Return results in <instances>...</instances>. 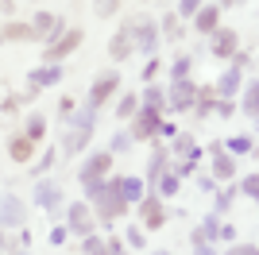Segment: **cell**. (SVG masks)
<instances>
[{"label":"cell","instance_id":"2e32d148","mask_svg":"<svg viewBox=\"0 0 259 255\" xmlns=\"http://www.w3.org/2000/svg\"><path fill=\"white\" fill-rule=\"evenodd\" d=\"M217 20H221V8H217V4H201V8H197V31H217Z\"/></svg>","mask_w":259,"mask_h":255},{"label":"cell","instance_id":"74e56055","mask_svg":"<svg viewBox=\"0 0 259 255\" xmlns=\"http://www.w3.org/2000/svg\"><path fill=\"white\" fill-rule=\"evenodd\" d=\"M132 112H136V97H124L120 101V116H132Z\"/></svg>","mask_w":259,"mask_h":255},{"label":"cell","instance_id":"d6986e66","mask_svg":"<svg viewBox=\"0 0 259 255\" xmlns=\"http://www.w3.org/2000/svg\"><path fill=\"white\" fill-rule=\"evenodd\" d=\"M120 197L124 201H143V182L140 178H120Z\"/></svg>","mask_w":259,"mask_h":255},{"label":"cell","instance_id":"d590c367","mask_svg":"<svg viewBox=\"0 0 259 255\" xmlns=\"http://www.w3.org/2000/svg\"><path fill=\"white\" fill-rule=\"evenodd\" d=\"M244 193H248V197H255V193H259V178H255V174L244 178Z\"/></svg>","mask_w":259,"mask_h":255},{"label":"cell","instance_id":"4316f807","mask_svg":"<svg viewBox=\"0 0 259 255\" xmlns=\"http://www.w3.org/2000/svg\"><path fill=\"white\" fill-rule=\"evenodd\" d=\"M194 97H197V108L205 112V108L217 101V89H213V85H205V89H194Z\"/></svg>","mask_w":259,"mask_h":255},{"label":"cell","instance_id":"4dcf8cb0","mask_svg":"<svg viewBox=\"0 0 259 255\" xmlns=\"http://www.w3.org/2000/svg\"><path fill=\"white\" fill-rule=\"evenodd\" d=\"M174 151H178V155H186V159H190V155H197V147H194V139H190V136H178V139H174Z\"/></svg>","mask_w":259,"mask_h":255},{"label":"cell","instance_id":"83f0119b","mask_svg":"<svg viewBox=\"0 0 259 255\" xmlns=\"http://www.w3.org/2000/svg\"><path fill=\"white\" fill-rule=\"evenodd\" d=\"M244 112H248V116L259 112V89L255 85H248V93H244Z\"/></svg>","mask_w":259,"mask_h":255},{"label":"cell","instance_id":"d6a6232c","mask_svg":"<svg viewBox=\"0 0 259 255\" xmlns=\"http://www.w3.org/2000/svg\"><path fill=\"white\" fill-rule=\"evenodd\" d=\"M197 8H201V0H182V8L174 12V16H197Z\"/></svg>","mask_w":259,"mask_h":255},{"label":"cell","instance_id":"5b68a950","mask_svg":"<svg viewBox=\"0 0 259 255\" xmlns=\"http://www.w3.org/2000/svg\"><path fill=\"white\" fill-rule=\"evenodd\" d=\"M132 35H136L132 42H136L140 51L155 54V47H159V23H155V20H140L136 27H132Z\"/></svg>","mask_w":259,"mask_h":255},{"label":"cell","instance_id":"f35d334b","mask_svg":"<svg viewBox=\"0 0 259 255\" xmlns=\"http://www.w3.org/2000/svg\"><path fill=\"white\" fill-rule=\"evenodd\" d=\"M225 255H255V247H251V244H236V247H228Z\"/></svg>","mask_w":259,"mask_h":255},{"label":"cell","instance_id":"ab89813d","mask_svg":"<svg viewBox=\"0 0 259 255\" xmlns=\"http://www.w3.org/2000/svg\"><path fill=\"white\" fill-rule=\"evenodd\" d=\"M155 74H159V62H155V54H151V62L143 66V81H151V77H155Z\"/></svg>","mask_w":259,"mask_h":255},{"label":"cell","instance_id":"f6af8a7d","mask_svg":"<svg viewBox=\"0 0 259 255\" xmlns=\"http://www.w3.org/2000/svg\"><path fill=\"white\" fill-rule=\"evenodd\" d=\"M194 255H213V247H209L205 240H201V244H197V251H194Z\"/></svg>","mask_w":259,"mask_h":255},{"label":"cell","instance_id":"7c38bea8","mask_svg":"<svg viewBox=\"0 0 259 255\" xmlns=\"http://www.w3.org/2000/svg\"><path fill=\"white\" fill-rule=\"evenodd\" d=\"M70 228H74V232H81V236H89V228H93V212H89L85 201L70 205Z\"/></svg>","mask_w":259,"mask_h":255},{"label":"cell","instance_id":"1f68e13d","mask_svg":"<svg viewBox=\"0 0 259 255\" xmlns=\"http://www.w3.org/2000/svg\"><path fill=\"white\" fill-rule=\"evenodd\" d=\"M228 151H236V155H248V151H251V139H248V136L228 139Z\"/></svg>","mask_w":259,"mask_h":255},{"label":"cell","instance_id":"30bf717a","mask_svg":"<svg viewBox=\"0 0 259 255\" xmlns=\"http://www.w3.org/2000/svg\"><path fill=\"white\" fill-rule=\"evenodd\" d=\"M108 166H112V155H108V151H97V155H89V162L81 166V174H77V178H81V182L101 178V174H105Z\"/></svg>","mask_w":259,"mask_h":255},{"label":"cell","instance_id":"e575fe53","mask_svg":"<svg viewBox=\"0 0 259 255\" xmlns=\"http://www.w3.org/2000/svg\"><path fill=\"white\" fill-rule=\"evenodd\" d=\"M143 97H147V108H159V105H162V93L155 89V85H151V89H147Z\"/></svg>","mask_w":259,"mask_h":255},{"label":"cell","instance_id":"7dc6e473","mask_svg":"<svg viewBox=\"0 0 259 255\" xmlns=\"http://www.w3.org/2000/svg\"><path fill=\"white\" fill-rule=\"evenodd\" d=\"M225 4H232V0H225Z\"/></svg>","mask_w":259,"mask_h":255},{"label":"cell","instance_id":"4fadbf2b","mask_svg":"<svg viewBox=\"0 0 259 255\" xmlns=\"http://www.w3.org/2000/svg\"><path fill=\"white\" fill-rule=\"evenodd\" d=\"M236 31H228V27H225V31H217V39H213V54H217V58H232V54H236Z\"/></svg>","mask_w":259,"mask_h":255},{"label":"cell","instance_id":"60d3db41","mask_svg":"<svg viewBox=\"0 0 259 255\" xmlns=\"http://www.w3.org/2000/svg\"><path fill=\"white\" fill-rule=\"evenodd\" d=\"M128 244L132 247H143V232H140V228H128Z\"/></svg>","mask_w":259,"mask_h":255},{"label":"cell","instance_id":"7bdbcfd3","mask_svg":"<svg viewBox=\"0 0 259 255\" xmlns=\"http://www.w3.org/2000/svg\"><path fill=\"white\" fill-rule=\"evenodd\" d=\"M248 62H251L248 54H240V51H236V54H232V66H236V70H244V66H248Z\"/></svg>","mask_w":259,"mask_h":255},{"label":"cell","instance_id":"603a6c76","mask_svg":"<svg viewBox=\"0 0 259 255\" xmlns=\"http://www.w3.org/2000/svg\"><path fill=\"white\" fill-rule=\"evenodd\" d=\"M62 77V66H51V70H35L31 74V89H39V85H51Z\"/></svg>","mask_w":259,"mask_h":255},{"label":"cell","instance_id":"9a60e30c","mask_svg":"<svg viewBox=\"0 0 259 255\" xmlns=\"http://www.w3.org/2000/svg\"><path fill=\"white\" fill-rule=\"evenodd\" d=\"M170 105L174 108H190V105H194V85L186 81V77L170 85Z\"/></svg>","mask_w":259,"mask_h":255},{"label":"cell","instance_id":"e0dca14e","mask_svg":"<svg viewBox=\"0 0 259 255\" xmlns=\"http://www.w3.org/2000/svg\"><path fill=\"white\" fill-rule=\"evenodd\" d=\"M8 155H12V159H16V162H27V159H31V155H35V143H31V139H27V136H16V139H12V143H8Z\"/></svg>","mask_w":259,"mask_h":255},{"label":"cell","instance_id":"9c48e42d","mask_svg":"<svg viewBox=\"0 0 259 255\" xmlns=\"http://www.w3.org/2000/svg\"><path fill=\"white\" fill-rule=\"evenodd\" d=\"M159 132V116H155V108H143L140 116H136V128H132V139H151Z\"/></svg>","mask_w":259,"mask_h":255},{"label":"cell","instance_id":"f546056e","mask_svg":"<svg viewBox=\"0 0 259 255\" xmlns=\"http://www.w3.org/2000/svg\"><path fill=\"white\" fill-rule=\"evenodd\" d=\"M170 70H174V81H182V77L190 74V58H186V54H178V58L170 62Z\"/></svg>","mask_w":259,"mask_h":255},{"label":"cell","instance_id":"836d02e7","mask_svg":"<svg viewBox=\"0 0 259 255\" xmlns=\"http://www.w3.org/2000/svg\"><path fill=\"white\" fill-rule=\"evenodd\" d=\"M159 190L162 193H178V174H166V178L159 182Z\"/></svg>","mask_w":259,"mask_h":255},{"label":"cell","instance_id":"8d00e7d4","mask_svg":"<svg viewBox=\"0 0 259 255\" xmlns=\"http://www.w3.org/2000/svg\"><path fill=\"white\" fill-rule=\"evenodd\" d=\"M128 143H132V136H120V132L112 136V151H128Z\"/></svg>","mask_w":259,"mask_h":255},{"label":"cell","instance_id":"7402d4cb","mask_svg":"<svg viewBox=\"0 0 259 255\" xmlns=\"http://www.w3.org/2000/svg\"><path fill=\"white\" fill-rule=\"evenodd\" d=\"M236 85H240V70L232 66V70L221 77V85H217V97H232V93H236Z\"/></svg>","mask_w":259,"mask_h":255},{"label":"cell","instance_id":"bcb514c9","mask_svg":"<svg viewBox=\"0 0 259 255\" xmlns=\"http://www.w3.org/2000/svg\"><path fill=\"white\" fill-rule=\"evenodd\" d=\"M0 247H4V236H0Z\"/></svg>","mask_w":259,"mask_h":255},{"label":"cell","instance_id":"ffe728a7","mask_svg":"<svg viewBox=\"0 0 259 255\" xmlns=\"http://www.w3.org/2000/svg\"><path fill=\"white\" fill-rule=\"evenodd\" d=\"M0 39H35V31H31V23H8V27H0Z\"/></svg>","mask_w":259,"mask_h":255},{"label":"cell","instance_id":"ee69618b","mask_svg":"<svg viewBox=\"0 0 259 255\" xmlns=\"http://www.w3.org/2000/svg\"><path fill=\"white\" fill-rule=\"evenodd\" d=\"M62 240H66V228H51V244L58 247V244H62Z\"/></svg>","mask_w":259,"mask_h":255},{"label":"cell","instance_id":"44dd1931","mask_svg":"<svg viewBox=\"0 0 259 255\" xmlns=\"http://www.w3.org/2000/svg\"><path fill=\"white\" fill-rule=\"evenodd\" d=\"M162 166H166V151L155 147V151H151V166H147V182H151V186L162 178Z\"/></svg>","mask_w":259,"mask_h":255},{"label":"cell","instance_id":"7a4b0ae2","mask_svg":"<svg viewBox=\"0 0 259 255\" xmlns=\"http://www.w3.org/2000/svg\"><path fill=\"white\" fill-rule=\"evenodd\" d=\"M23 221H27L23 201L16 197V193H0V224H4V228H20Z\"/></svg>","mask_w":259,"mask_h":255},{"label":"cell","instance_id":"6da1fadb","mask_svg":"<svg viewBox=\"0 0 259 255\" xmlns=\"http://www.w3.org/2000/svg\"><path fill=\"white\" fill-rule=\"evenodd\" d=\"M93 201H97V212L105 217V221H116L120 212L128 209V201L120 197V178H116V182H108V186H101V193L93 197Z\"/></svg>","mask_w":259,"mask_h":255},{"label":"cell","instance_id":"5bb4252c","mask_svg":"<svg viewBox=\"0 0 259 255\" xmlns=\"http://www.w3.org/2000/svg\"><path fill=\"white\" fill-rule=\"evenodd\" d=\"M140 209H143V224H147V228H162V221H166V217H162L159 197H143Z\"/></svg>","mask_w":259,"mask_h":255},{"label":"cell","instance_id":"f1b7e54d","mask_svg":"<svg viewBox=\"0 0 259 255\" xmlns=\"http://www.w3.org/2000/svg\"><path fill=\"white\" fill-rule=\"evenodd\" d=\"M81 251H85V255H108V247H105V240H97V236H85Z\"/></svg>","mask_w":259,"mask_h":255},{"label":"cell","instance_id":"484cf974","mask_svg":"<svg viewBox=\"0 0 259 255\" xmlns=\"http://www.w3.org/2000/svg\"><path fill=\"white\" fill-rule=\"evenodd\" d=\"M159 39H178V16H174V12H170V16H166V20H162L159 23Z\"/></svg>","mask_w":259,"mask_h":255},{"label":"cell","instance_id":"ba28073f","mask_svg":"<svg viewBox=\"0 0 259 255\" xmlns=\"http://www.w3.org/2000/svg\"><path fill=\"white\" fill-rule=\"evenodd\" d=\"M132 47H136V42H132V27H120V31L108 39V54H112L116 62H124V58H128Z\"/></svg>","mask_w":259,"mask_h":255},{"label":"cell","instance_id":"8fae6325","mask_svg":"<svg viewBox=\"0 0 259 255\" xmlns=\"http://www.w3.org/2000/svg\"><path fill=\"white\" fill-rule=\"evenodd\" d=\"M35 201L43 205V209L58 212V205H62V190H58V186H51V182H39V186H35Z\"/></svg>","mask_w":259,"mask_h":255},{"label":"cell","instance_id":"8992f818","mask_svg":"<svg viewBox=\"0 0 259 255\" xmlns=\"http://www.w3.org/2000/svg\"><path fill=\"white\" fill-rule=\"evenodd\" d=\"M31 31H35V39H43V35H62V16H54V12H39L31 20Z\"/></svg>","mask_w":259,"mask_h":255},{"label":"cell","instance_id":"b9f144b4","mask_svg":"<svg viewBox=\"0 0 259 255\" xmlns=\"http://www.w3.org/2000/svg\"><path fill=\"white\" fill-rule=\"evenodd\" d=\"M54 159H58V151H51V155H47V159H39V166H35V174H43V170H47V166H51V162H54Z\"/></svg>","mask_w":259,"mask_h":255},{"label":"cell","instance_id":"ac0fdd59","mask_svg":"<svg viewBox=\"0 0 259 255\" xmlns=\"http://www.w3.org/2000/svg\"><path fill=\"white\" fill-rule=\"evenodd\" d=\"M213 174L217 178H232L236 174V162L228 159V155H221V147H213Z\"/></svg>","mask_w":259,"mask_h":255},{"label":"cell","instance_id":"52a82bcc","mask_svg":"<svg viewBox=\"0 0 259 255\" xmlns=\"http://www.w3.org/2000/svg\"><path fill=\"white\" fill-rule=\"evenodd\" d=\"M116 89H120V74H105L97 85H93V93H89V108H97L101 101H108Z\"/></svg>","mask_w":259,"mask_h":255},{"label":"cell","instance_id":"d4e9b609","mask_svg":"<svg viewBox=\"0 0 259 255\" xmlns=\"http://www.w3.org/2000/svg\"><path fill=\"white\" fill-rule=\"evenodd\" d=\"M43 132H47V120H43V116H31V120H27V132H23V136L35 143V139H43Z\"/></svg>","mask_w":259,"mask_h":255},{"label":"cell","instance_id":"277c9868","mask_svg":"<svg viewBox=\"0 0 259 255\" xmlns=\"http://www.w3.org/2000/svg\"><path fill=\"white\" fill-rule=\"evenodd\" d=\"M77 47H81V31H66L62 39H54L51 47L43 51V58H47V62H62L66 54H74Z\"/></svg>","mask_w":259,"mask_h":255},{"label":"cell","instance_id":"cb8c5ba5","mask_svg":"<svg viewBox=\"0 0 259 255\" xmlns=\"http://www.w3.org/2000/svg\"><path fill=\"white\" fill-rule=\"evenodd\" d=\"M93 12H97L101 20H108V16L120 12V0H93Z\"/></svg>","mask_w":259,"mask_h":255},{"label":"cell","instance_id":"3957f363","mask_svg":"<svg viewBox=\"0 0 259 255\" xmlns=\"http://www.w3.org/2000/svg\"><path fill=\"white\" fill-rule=\"evenodd\" d=\"M89 136H93V108H85V112H81V116L70 124V136H66V151H81Z\"/></svg>","mask_w":259,"mask_h":255}]
</instances>
